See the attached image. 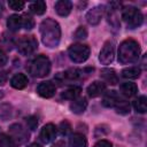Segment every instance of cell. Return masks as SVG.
Segmentation results:
<instances>
[{
	"label": "cell",
	"mask_w": 147,
	"mask_h": 147,
	"mask_svg": "<svg viewBox=\"0 0 147 147\" xmlns=\"http://www.w3.org/2000/svg\"><path fill=\"white\" fill-rule=\"evenodd\" d=\"M122 18L124 20V22L127 24V26L130 29H136V28L140 26L144 21L141 11L133 6H127V7L123 8Z\"/></svg>",
	"instance_id": "277c9868"
},
{
	"label": "cell",
	"mask_w": 147,
	"mask_h": 147,
	"mask_svg": "<svg viewBox=\"0 0 147 147\" xmlns=\"http://www.w3.org/2000/svg\"><path fill=\"white\" fill-rule=\"evenodd\" d=\"M70 130H71V125L69 124L68 121H63V122L60 123V125H59V131H60V133H61L62 136H67V134L70 132Z\"/></svg>",
	"instance_id": "f546056e"
},
{
	"label": "cell",
	"mask_w": 147,
	"mask_h": 147,
	"mask_svg": "<svg viewBox=\"0 0 147 147\" xmlns=\"http://www.w3.org/2000/svg\"><path fill=\"white\" fill-rule=\"evenodd\" d=\"M6 80H7V74H6V71L0 70V85H3L6 83Z\"/></svg>",
	"instance_id": "d590c367"
},
{
	"label": "cell",
	"mask_w": 147,
	"mask_h": 147,
	"mask_svg": "<svg viewBox=\"0 0 147 147\" xmlns=\"http://www.w3.org/2000/svg\"><path fill=\"white\" fill-rule=\"evenodd\" d=\"M119 91L124 96L131 98V96H133V95H136L138 93V87H137V85L134 83L125 82V83H122L119 85Z\"/></svg>",
	"instance_id": "2e32d148"
},
{
	"label": "cell",
	"mask_w": 147,
	"mask_h": 147,
	"mask_svg": "<svg viewBox=\"0 0 147 147\" xmlns=\"http://www.w3.org/2000/svg\"><path fill=\"white\" fill-rule=\"evenodd\" d=\"M121 100V96L117 94L116 91H108L105 93L102 99V105L108 108H113L117 105V102Z\"/></svg>",
	"instance_id": "4fadbf2b"
},
{
	"label": "cell",
	"mask_w": 147,
	"mask_h": 147,
	"mask_svg": "<svg viewBox=\"0 0 147 147\" xmlns=\"http://www.w3.org/2000/svg\"><path fill=\"white\" fill-rule=\"evenodd\" d=\"M26 124H28V126H29L30 130H36V127H37V125H38V119H37V117L30 116L29 118H26Z\"/></svg>",
	"instance_id": "1f68e13d"
},
{
	"label": "cell",
	"mask_w": 147,
	"mask_h": 147,
	"mask_svg": "<svg viewBox=\"0 0 147 147\" xmlns=\"http://www.w3.org/2000/svg\"><path fill=\"white\" fill-rule=\"evenodd\" d=\"M8 6L13 10H22L25 6V2L21 1V0H10V1H8Z\"/></svg>",
	"instance_id": "83f0119b"
},
{
	"label": "cell",
	"mask_w": 147,
	"mask_h": 147,
	"mask_svg": "<svg viewBox=\"0 0 147 147\" xmlns=\"http://www.w3.org/2000/svg\"><path fill=\"white\" fill-rule=\"evenodd\" d=\"M80 92H82V88L80 87H78V86H71L68 90H65L62 93L61 96L63 99H67V100H71L72 101V100H75V99H77L79 96Z\"/></svg>",
	"instance_id": "7402d4cb"
},
{
	"label": "cell",
	"mask_w": 147,
	"mask_h": 147,
	"mask_svg": "<svg viewBox=\"0 0 147 147\" xmlns=\"http://www.w3.org/2000/svg\"><path fill=\"white\" fill-rule=\"evenodd\" d=\"M38 47V41L33 36H23L17 41V49L23 55L32 54Z\"/></svg>",
	"instance_id": "8992f818"
},
{
	"label": "cell",
	"mask_w": 147,
	"mask_h": 147,
	"mask_svg": "<svg viewBox=\"0 0 147 147\" xmlns=\"http://www.w3.org/2000/svg\"><path fill=\"white\" fill-rule=\"evenodd\" d=\"M30 10L37 15H42L46 11V2L45 1H34L30 5Z\"/></svg>",
	"instance_id": "cb8c5ba5"
},
{
	"label": "cell",
	"mask_w": 147,
	"mask_h": 147,
	"mask_svg": "<svg viewBox=\"0 0 147 147\" xmlns=\"http://www.w3.org/2000/svg\"><path fill=\"white\" fill-rule=\"evenodd\" d=\"M39 31L41 36V41L45 46L53 48L59 45L61 38V29L56 21L52 18L44 20L40 24Z\"/></svg>",
	"instance_id": "6da1fadb"
},
{
	"label": "cell",
	"mask_w": 147,
	"mask_h": 147,
	"mask_svg": "<svg viewBox=\"0 0 147 147\" xmlns=\"http://www.w3.org/2000/svg\"><path fill=\"white\" fill-rule=\"evenodd\" d=\"M70 147H87V140L82 133H74L69 139Z\"/></svg>",
	"instance_id": "d6986e66"
},
{
	"label": "cell",
	"mask_w": 147,
	"mask_h": 147,
	"mask_svg": "<svg viewBox=\"0 0 147 147\" xmlns=\"http://www.w3.org/2000/svg\"><path fill=\"white\" fill-rule=\"evenodd\" d=\"M21 17H22V26H23L24 29L31 30V29L34 26V21H33V18H32L31 15L24 14V15L21 16Z\"/></svg>",
	"instance_id": "4316f807"
},
{
	"label": "cell",
	"mask_w": 147,
	"mask_h": 147,
	"mask_svg": "<svg viewBox=\"0 0 147 147\" xmlns=\"http://www.w3.org/2000/svg\"><path fill=\"white\" fill-rule=\"evenodd\" d=\"M115 108H116V111L118 114H121V115H126V114L130 113V103L126 100L122 99V98L117 102V105L115 106Z\"/></svg>",
	"instance_id": "d4e9b609"
},
{
	"label": "cell",
	"mask_w": 147,
	"mask_h": 147,
	"mask_svg": "<svg viewBox=\"0 0 147 147\" xmlns=\"http://www.w3.org/2000/svg\"><path fill=\"white\" fill-rule=\"evenodd\" d=\"M0 147H17V145L11 139L10 136L1 134V137H0Z\"/></svg>",
	"instance_id": "484cf974"
},
{
	"label": "cell",
	"mask_w": 147,
	"mask_h": 147,
	"mask_svg": "<svg viewBox=\"0 0 147 147\" xmlns=\"http://www.w3.org/2000/svg\"><path fill=\"white\" fill-rule=\"evenodd\" d=\"M80 72L82 70H78V69H69L64 72V77L67 79H77L80 76Z\"/></svg>",
	"instance_id": "f1b7e54d"
},
{
	"label": "cell",
	"mask_w": 147,
	"mask_h": 147,
	"mask_svg": "<svg viewBox=\"0 0 147 147\" xmlns=\"http://www.w3.org/2000/svg\"><path fill=\"white\" fill-rule=\"evenodd\" d=\"M28 147H41V146L38 145V144H31V145H29Z\"/></svg>",
	"instance_id": "8d00e7d4"
},
{
	"label": "cell",
	"mask_w": 147,
	"mask_h": 147,
	"mask_svg": "<svg viewBox=\"0 0 147 147\" xmlns=\"http://www.w3.org/2000/svg\"><path fill=\"white\" fill-rule=\"evenodd\" d=\"M103 6H95L92 9L88 10V13L86 14V21L88 24L91 25H96L100 21L101 17L103 15Z\"/></svg>",
	"instance_id": "8fae6325"
},
{
	"label": "cell",
	"mask_w": 147,
	"mask_h": 147,
	"mask_svg": "<svg viewBox=\"0 0 147 147\" xmlns=\"http://www.w3.org/2000/svg\"><path fill=\"white\" fill-rule=\"evenodd\" d=\"M2 98H3V92H2V91H0V100H1Z\"/></svg>",
	"instance_id": "74e56055"
},
{
	"label": "cell",
	"mask_w": 147,
	"mask_h": 147,
	"mask_svg": "<svg viewBox=\"0 0 147 147\" xmlns=\"http://www.w3.org/2000/svg\"><path fill=\"white\" fill-rule=\"evenodd\" d=\"M56 132H57L56 126L52 123H48V124L42 126V129L40 131V134H39V138L44 144H48V142H51L52 140L55 139Z\"/></svg>",
	"instance_id": "9c48e42d"
},
{
	"label": "cell",
	"mask_w": 147,
	"mask_h": 147,
	"mask_svg": "<svg viewBox=\"0 0 147 147\" xmlns=\"http://www.w3.org/2000/svg\"><path fill=\"white\" fill-rule=\"evenodd\" d=\"M9 136L18 144H24L29 139V132L21 124H13L9 127Z\"/></svg>",
	"instance_id": "ba28073f"
},
{
	"label": "cell",
	"mask_w": 147,
	"mask_h": 147,
	"mask_svg": "<svg viewBox=\"0 0 147 147\" xmlns=\"http://www.w3.org/2000/svg\"><path fill=\"white\" fill-rule=\"evenodd\" d=\"M94 147H113V144L108 140H100L94 145Z\"/></svg>",
	"instance_id": "d6a6232c"
},
{
	"label": "cell",
	"mask_w": 147,
	"mask_h": 147,
	"mask_svg": "<svg viewBox=\"0 0 147 147\" xmlns=\"http://www.w3.org/2000/svg\"><path fill=\"white\" fill-rule=\"evenodd\" d=\"M100 75L105 79V82L108 83V84H110V85H115V84L118 83V77H117V74L115 72L114 69L105 68V69L101 70Z\"/></svg>",
	"instance_id": "e0dca14e"
},
{
	"label": "cell",
	"mask_w": 147,
	"mask_h": 147,
	"mask_svg": "<svg viewBox=\"0 0 147 147\" xmlns=\"http://www.w3.org/2000/svg\"><path fill=\"white\" fill-rule=\"evenodd\" d=\"M86 37H87V30L84 26H79L74 33L75 39H85Z\"/></svg>",
	"instance_id": "4dcf8cb0"
},
{
	"label": "cell",
	"mask_w": 147,
	"mask_h": 147,
	"mask_svg": "<svg viewBox=\"0 0 147 147\" xmlns=\"http://www.w3.org/2000/svg\"><path fill=\"white\" fill-rule=\"evenodd\" d=\"M140 68L138 67H129V68H125L122 70V76L124 78H127V79H137L139 76H140Z\"/></svg>",
	"instance_id": "603a6c76"
},
{
	"label": "cell",
	"mask_w": 147,
	"mask_h": 147,
	"mask_svg": "<svg viewBox=\"0 0 147 147\" xmlns=\"http://www.w3.org/2000/svg\"><path fill=\"white\" fill-rule=\"evenodd\" d=\"M29 74L37 78H42L47 76L51 71V61L45 55H39L34 57L29 64Z\"/></svg>",
	"instance_id": "3957f363"
},
{
	"label": "cell",
	"mask_w": 147,
	"mask_h": 147,
	"mask_svg": "<svg viewBox=\"0 0 147 147\" xmlns=\"http://www.w3.org/2000/svg\"><path fill=\"white\" fill-rule=\"evenodd\" d=\"M51 147H68V146H67V142L64 140H57Z\"/></svg>",
	"instance_id": "e575fe53"
},
{
	"label": "cell",
	"mask_w": 147,
	"mask_h": 147,
	"mask_svg": "<svg viewBox=\"0 0 147 147\" xmlns=\"http://www.w3.org/2000/svg\"><path fill=\"white\" fill-rule=\"evenodd\" d=\"M70 60L75 63H83L90 56V47L83 44H74L68 49Z\"/></svg>",
	"instance_id": "5b68a950"
},
{
	"label": "cell",
	"mask_w": 147,
	"mask_h": 147,
	"mask_svg": "<svg viewBox=\"0 0 147 147\" xmlns=\"http://www.w3.org/2000/svg\"><path fill=\"white\" fill-rule=\"evenodd\" d=\"M87 107V100L85 98H77L71 101L69 108L74 114H83Z\"/></svg>",
	"instance_id": "5bb4252c"
},
{
	"label": "cell",
	"mask_w": 147,
	"mask_h": 147,
	"mask_svg": "<svg viewBox=\"0 0 147 147\" xmlns=\"http://www.w3.org/2000/svg\"><path fill=\"white\" fill-rule=\"evenodd\" d=\"M115 57V44L111 40H108L103 44V47L99 55V61L102 64H110Z\"/></svg>",
	"instance_id": "52a82bcc"
},
{
	"label": "cell",
	"mask_w": 147,
	"mask_h": 147,
	"mask_svg": "<svg viewBox=\"0 0 147 147\" xmlns=\"http://www.w3.org/2000/svg\"><path fill=\"white\" fill-rule=\"evenodd\" d=\"M54 7H55V11L60 16H68L72 9V3L68 0H59Z\"/></svg>",
	"instance_id": "9a60e30c"
},
{
	"label": "cell",
	"mask_w": 147,
	"mask_h": 147,
	"mask_svg": "<svg viewBox=\"0 0 147 147\" xmlns=\"http://www.w3.org/2000/svg\"><path fill=\"white\" fill-rule=\"evenodd\" d=\"M140 56V45L134 39H125L118 47V61L123 64L137 62Z\"/></svg>",
	"instance_id": "7a4b0ae2"
},
{
	"label": "cell",
	"mask_w": 147,
	"mask_h": 147,
	"mask_svg": "<svg viewBox=\"0 0 147 147\" xmlns=\"http://www.w3.org/2000/svg\"><path fill=\"white\" fill-rule=\"evenodd\" d=\"M10 85L16 90H23L28 85V78L24 74H16L10 79Z\"/></svg>",
	"instance_id": "ac0fdd59"
},
{
	"label": "cell",
	"mask_w": 147,
	"mask_h": 147,
	"mask_svg": "<svg viewBox=\"0 0 147 147\" xmlns=\"http://www.w3.org/2000/svg\"><path fill=\"white\" fill-rule=\"evenodd\" d=\"M56 92V87L52 82H42L37 86V93L41 98H52Z\"/></svg>",
	"instance_id": "30bf717a"
},
{
	"label": "cell",
	"mask_w": 147,
	"mask_h": 147,
	"mask_svg": "<svg viewBox=\"0 0 147 147\" xmlns=\"http://www.w3.org/2000/svg\"><path fill=\"white\" fill-rule=\"evenodd\" d=\"M133 108L136 109L137 113H140V114H144L147 111V99L145 95H140L138 96L137 99L133 100V103H132Z\"/></svg>",
	"instance_id": "44dd1931"
},
{
	"label": "cell",
	"mask_w": 147,
	"mask_h": 147,
	"mask_svg": "<svg viewBox=\"0 0 147 147\" xmlns=\"http://www.w3.org/2000/svg\"><path fill=\"white\" fill-rule=\"evenodd\" d=\"M106 91V84L103 82H100V80H95L93 82L92 84H90L87 86V94L88 96L91 98H96V96H100L101 94H103Z\"/></svg>",
	"instance_id": "7c38bea8"
},
{
	"label": "cell",
	"mask_w": 147,
	"mask_h": 147,
	"mask_svg": "<svg viewBox=\"0 0 147 147\" xmlns=\"http://www.w3.org/2000/svg\"><path fill=\"white\" fill-rule=\"evenodd\" d=\"M7 55H6V53L3 52V51H1L0 49V68H2L6 63H7Z\"/></svg>",
	"instance_id": "836d02e7"
},
{
	"label": "cell",
	"mask_w": 147,
	"mask_h": 147,
	"mask_svg": "<svg viewBox=\"0 0 147 147\" xmlns=\"http://www.w3.org/2000/svg\"><path fill=\"white\" fill-rule=\"evenodd\" d=\"M7 26L13 32L18 31L22 28V17L18 15H10L7 20Z\"/></svg>",
	"instance_id": "ffe728a7"
}]
</instances>
